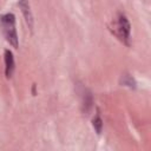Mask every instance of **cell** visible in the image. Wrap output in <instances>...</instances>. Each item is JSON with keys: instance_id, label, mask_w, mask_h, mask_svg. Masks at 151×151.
Returning a JSON list of instances; mask_svg holds the SVG:
<instances>
[{"instance_id": "obj_1", "label": "cell", "mask_w": 151, "mask_h": 151, "mask_svg": "<svg viewBox=\"0 0 151 151\" xmlns=\"http://www.w3.org/2000/svg\"><path fill=\"white\" fill-rule=\"evenodd\" d=\"M1 27L6 40L14 47H18V34L15 29V17L12 13H7L0 18Z\"/></svg>"}, {"instance_id": "obj_2", "label": "cell", "mask_w": 151, "mask_h": 151, "mask_svg": "<svg viewBox=\"0 0 151 151\" xmlns=\"http://www.w3.org/2000/svg\"><path fill=\"white\" fill-rule=\"evenodd\" d=\"M117 34L123 39V40H129L130 38V24L126 19L125 15L120 14L118 17V21H117Z\"/></svg>"}, {"instance_id": "obj_3", "label": "cell", "mask_w": 151, "mask_h": 151, "mask_svg": "<svg viewBox=\"0 0 151 151\" xmlns=\"http://www.w3.org/2000/svg\"><path fill=\"white\" fill-rule=\"evenodd\" d=\"M19 7L21 8V12L25 17V20H26L28 27L32 29V27H33V17H32V13H31L28 0H20L19 1Z\"/></svg>"}, {"instance_id": "obj_4", "label": "cell", "mask_w": 151, "mask_h": 151, "mask_svg": "<svg viewBox=\"0 0 151 151\" xmlns=\"http://www.w3.org/2000/svg\"><path fill=\"white\" fill-rule=\"evenodd\" d=\"M5 73L7 78H11L14 71V58L9 50L5 51Z\"/></svg>"}, {"instance_id": "obj_5", "label": "cell", "mask_w": 151, "mask_h": 151, "mask_svg": "<svg viewBox=\"0 0 151 151\" xmlns=\"http://www.w3.org/2000/svg\"><path fill=\"white\" fill-rule=\"evenodd\" d=\"M93 126L96 127L97 132L99 133L100 130H101V120H100V117H99V116H97V117L93 119Z\"/></svg>"}]
</instances>
